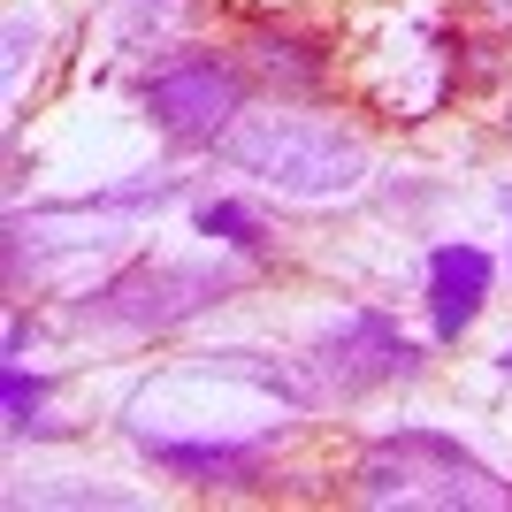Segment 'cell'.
<instances>
[{
    "label": "cell",
    "mask_w": 512,
    "mask_h": 512,
    "mask_svg": "<svg viewBox=\"0 0 512 512\" xmlns=\"http://www.w3.org/2000/svg\"><path fill=\"white\" fill-rule=\"evenodd\" d=\"M245 291H253V268L237 253H222V245L207 260L130 253L107 276H92L85 291H69L62 321L85 329V337H100V344H161V337H184L192 321H207L214 306L245 299Z\"/></svg>",
    "instance_id": "obj_1"
},
{
    "label": "cell",
    "mask_w": 512,
    "mask_h": 512,
    "mask_svg": "<svg viewBox=\"0 0 512 512\" xmlns=\"http://www.w3.org/2000/svg\"><path fill=\"white\" fill-rule=\"evenodd\" d=\"M352 497L375 512H512V482L474 459L451 428L398 421L383 436H367L344 467Z\"/></svg>",
    "instance_id": "obj_2"
},
{
    "label": "cell",
    "mask_w": 512,
    "mask_h": 512,
    "mask_svg": "<svg viewBox=\"0 0 512 512\" xmlns=\"http://www.w3.org/2000/svg\"><path fill=\"white\" fill-rule=\"evenodd\" d=\"M222 161H230L237 176H253L260 192L306 199V207L352 199L367 184V138L352 123H337V115L306 107V100L253 107V115L222 138Z\"/></svg>",
    "instance_id": "obj_3"
},
{
    "label": "cell",
    "mask_w": 512,
    "mask_h": 512,
    "mask_svg": "<svg viewBox=\"0 0 512 512\" xmlns=\"http://www.w3.org/2000/svg\"><path fill=\"white\" fill-rule=\"evenodd\" d=\"M253 69L245 54H222V46H184L169 62H153L138 77V115L161 130L169 153H222L245 115H253Z\"/></svg>",
    "instance_id": "obj_4"
},
{
    "label": "cell",
    "mask_w": 512,
    "mask_h": 512,
    "mask_svg": "<svg viewBox=\"0 0 512 512\" xmlns=\"http://www.w3.org/2000/svg\"><path fill=\"white\" fill-rule=\"evenodd\" d=\"M428 352H436V344L413 337L390 306H344V314H329L314 329V344H306V360H314L321 390H329L337 406H360V398H375V390L421 383Z\"/></svg>",
    "instance_id": "obj_5"
},
{
    "label": "cell",
    "mask_w": 512,
    "mask_h": 512,
    "mask_svg": "<svg viewBox=\"0 0 512 512\" xmlns=\"http://www.w3.org/2000/svg\"><path fill=\"white\" fill-rule=\"evenodd\" d=\"M283 444H291V421L245 428V436H192V428L130 421V451H138L161 482H176V490H192V497H260L276 482Z\"/></svg>",
    "instance_id": "obj_6"
},
{
    "label": "cell",
    "mask_w": 512,
    "mask_h": 512,
    "mask_svg": "<svg viewBox=\"0 0 512 512\" xmlns=\"http://www.w3.org/2000/svg\"><path fill=\"white\" fill-rule=\"evenodd\" d=\"M497 299V253L474 245V237H436L421 260V306H428V344L444 352L490 314Z\"/></svg>",
    "instance_id": "obj_7"
},
{
    "label": "cell",
    "mask_w": 512,
    "mask_h": 512,
    "mask_svg": "<svg viewBox=\"0 0 512 512\" xmlns=\"http://www.w3.org/2000/svg\"><path fill=\"white\" fill-rule=\"evenodd\" d=\"M245 69H253L260 92H276V100H321V92L337 85V46L321 39V31H291V23H260L253 39L237 46Z\"/></svg>",
    "instance_id": "obj_8"
},
{
    "label": "cell",
    "mask_w": 512,
    "mask_h": 512,
    "mask_svg": "<svg viewBox=\"0 0 512 512\" xmlns=\"http://www.w3.org/2000/svg\"><path fill=\"white\" fill-rule=\"evenodd\" d=\"M184 375H222V383H245V390H268V398H283L291 413H321L329 406V390H321L314 360H283V352H245V344H222V352H199Z\"/></svg>",
    "instance_id": "obj_9"
},
{
    "label": "cell",
    "mask_w": 512,
    "mask_h": 512,
    "mask_svg": "<svg viewBox=\"0 0 512 512\" xmlns=\"http://www.w3.org/2000/svg\"><path fill=\"white\" fill-rule=\"evenodd\" d=\"M54 375L46 367H23L8 360L0 367V413H8V444H54V436H69V421L54 406Z\"/></svg>",
    "instance_id": "obj_10"
},
{
    "label": "cell",
    "mask_w": 512,
    "mask_h": 512,
    "mask_svg": "<svg viewBox=\"0 0 512 512\" xmlns=\"http://www.w3.org/2000/svg\"><path fill=\"white\" fill-rule=\"evenodd\" d=\"M192 230L207 237V245H222V253H237V260H276V230H268V214H260L253 199H237V192L199 199Z\"/></svg>",
    "instance_id": "obj_11"
},
{
    "label": "cell",
    "mask_w": 512,
    "mask_h": 512,
    "mask_svg": "<svg viewBox=\"0 0 512 512\" xmlns=\"http://www.w3.org/2000/svg\"><path fill=\"white\" fill-rule=\"evenodd\" d=\"M31 337H39V321L16 306V314H8V360H23V352H31Z\"/></svg>",
    "instance_id": "obj_12"
},
{
    "label": "cell",
    "mask_w": 512,
    "mask_h": 512,
    "mask_svg": "<svg viewBox=\"0 0 512 512\" xmlns=\"http://www.w3.org/2000/svg\"><path fill=\"white\" fill-rule=\"evenodd\" d=\"M130 16H146V23H161V16H184V8H192V0H123Z\"/></svg>",
    "instance_id": "obj_13"
},
{
    "label": "cell",
    "mask_w": 512,
    "mask_h": 512,
    "mask_svg": "<svg viewBox=\"0 0 512 512\" xmlns=\"http://www.w3.org/2000/svg\"><path fill=\"white\" fill-rule=\"evenodd\" d=\"M474 16H482V23H497V31L512 39V0H474Z\"/></svg>",
    "instance_id": "obj_14"
},
{
    "label": "cell",
    "mask_w": 512,
    "mask_h": 512,
    "mask_svg": "<svg viewBox=\"0 0 512 512\" xmlns=\"http://www.w3.org/2000/svg\"><path fill=\"white\" fill-rule=\"evenodd\" d=\"M497 214H505V230H512V176L497 184Z\"/></svg>",
    "instance_id": "obj_15"
},
{
    "label": "cell",
    "mask_w": 512,
    "mask_h": 512,
    "mask_svg": "<svg viewBox=\"0 0 512 512\" xmlns=\"http://www.w3.org/2000/svg\"><path fill=\"white\" fill-rule=\"evenodd\" d=\"M497 375H505V383H512V344H505V352H497Z\"/></svg>",
    "instance_id": "obj_16"
},
{
    "label": "cell",
    "mask_w": 512,
    "mask_h": 512,
    "mask_svg": "<svg viewBox=\"0 0 512 512\" xmlns=\"http://www.w3.org/2000/svg\"><path fill=\"white\" fill-rule=\"evenodd\" d=\"M497 130H505V138H512V100H505V115H497Z\"/></svg>",
    "instance_id": "obj_17"
}]
</instances>
